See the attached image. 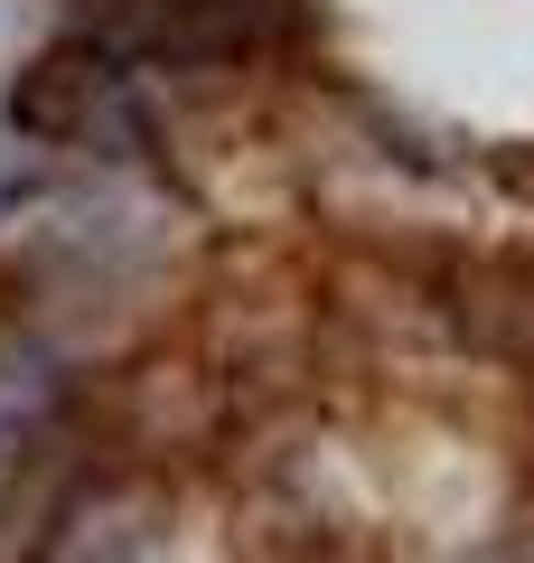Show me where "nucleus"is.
Listing matches in <instances>:
<instances>
[{
  "mask_svg": "<svg viewBox=\"0 0 534 563\" xmlns=\"http://www.w3.org/2000/svg\"><path fill=\"white\" fill-rule=\"evenodd\" d=\"M0 113H10V132H20L29 151H47V161H66V169H151L159 179L151 76L113 66L94 38H76V29H57V38L10 76V103H0Z\"/></svg>",
  "mask_w": 534,
  "mask_h": 563,
  "instance_id": "obj_1",
  "label": "nucleus"
},
{
  "mask_svg": "<svg viewBox=\"0 0 534 563\" xmlns=\"http://www.w3.org/2000/svg\"><path fill=\"white\" fill-rule=\"evenodd\" d=\"M76 347L38 320H0V498L76 432Z\"/></svg>",
  "mask_w": 534,
  "mask_h": 563,
  "instance_id": "obj_2",
  "label": "nucleus"
},
{
  "mask_svg": "<svg viewBox=\"0 0 534 563\" xmlns=\"http://www.w3.org/2000/svg\"><path fill=\"white\" fill-rule=\"evenodd\" d=\"M159 536H169V498H159V479H151V470H113V461H103L94 479L57 507L38 563H151Z\"/></svg>",
  "mask_w": 534,
  "mask_h": 563,
  "instance_id": "obj_3",
  "label": "nucleus"
},
{
  "mask_svg": "<svg viewBox=\"0 0 534 563\" xmlns=\"http://www.w3.org/2000/svg\"><path fill=\"white\" fill-rule=\"evenodd\" d=\"M459 563H534V554H525V536H507V544H478V554H459Z\"/></svg>",
  "mask_w": 534,
  "mask_h": 563,
  "instance_id": "obj_4",
  "label": "nucleus"
}]
</instances>
